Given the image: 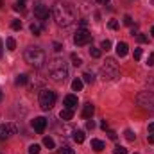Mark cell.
<instances>
[{"label":"cell","mask_w":154,"mask_h":154,"mask_svg":"<svg viewBox=\"0 0 154 154\" xmlns=\"http://www.w3.org/2000/svg\"><path fill=\"white\" fill-rule=\"evenodd\" d=\"M52 16L59 27H70L77 18L75 9L68 2H56L52 7Z\"/></svg>","instance_id":"1"},{"label":"cell","mask_w":154,"mask_h":154,"mask_svg":"<svg viewBox=\"0 0 154 154\" xmlns=\"http://www.w3.org/2000/svg\"><path fill=\"white\" fill-rule=\"evenodd\" d=\"M48 74L52 77V81L56 82H63L66 77H68V65L65 63V59L61 57H56L48 63Z\"/></svg>","instance_id":"2"},{"label":"cell","mask_w":154,"mask_h":154,"mask_svg":"<svg viewBox=\"0 0 154 154\" xmlns=\"http://www.w3.org/2000/svg\"><path fill=\"white\" fill-rule=\"evenodd\" d=\"M23 57H25V61H27L31 66H34V68H41V66L45 65V61H47V56H45V52H43L39 47H29V48H25Z\"/></svg>","instance_id":"3"},{"label":"cell","mask_w":154,"mask_h":154,"mask_svg":"<svg viewBox=\"0 0 154 154\" xmlns=\"http://www.w3.org/2000/svg\"><path fill=\"white\" fill-rule=\"evenodd\" d=\"M120 75V68L115 63V59H106V63L100 66V77L104 81H115Z\"/></svg>","instance_id":"4"},{"label":"cell","mask_w":154,"mask_h":154,"mask_svg":"<svg viewBox=\"0 0 154 154\" xmlns=\"http://www.w3.org/2000/svg\"><path fill=\"white\" fill-rule=\"evenodd\" d=\"M54 104H56V93L52 90H48V88L41 90L39 91V106H41V109L48 111V109L54 108Z\"/></svg>","instance_id":"5"},{"label":"cell","mask_w":154,"mask_h":154,"mask_svg":"<svg viewBox=\"0 0 154 154\" xmlns=\"http://www.w3.org/2000/svg\"><path fill=\"white\" fill-rule=\"evenodd\" d=\"M136 102H138V106H142L143 109H152L154 111V93H151V91L140 93L138 99H136Z\"/></svg>","instance_id":"6"},{"label":"cell","mask_w":154,"mask_h":154,"mask_svg":"<svg viewBox=\"0 0 154 154\" xmlns=\"http://www.w3.org/2000/svg\"><path fill=\"white\" fill-rule=\"evenodd\" d=\"M74 43H75L77 47H84V45L91 43V32H90V31H86L84 27L77 29L75 36H74Z\"/></svg>","instance_id":"7"},{"label":"cell","mask_w":154,"mask_h":154,"mask_svg":"<svg viewBox=\"0 0 154 154\" xmlns=\"http://www.w3.org/2000/svg\"><path fill=\"white\" fill-rule=\"evenodd\" d=\"M16 133H18V125L16 124H2L0 125V140H9Z\"/></svg>","instance_id":"8"},{"label":"cell","mask_w":154,"mask_h":154,"mask_svg":"<svg viewBox=\"0 0 154 154\" xmlns=\"http://www.w3.org/2000/svg\"><path fill=\"white\" fill-rule=\"evenodd\" d=\"M48 14H50V11H48V7L45 4H41V2H36L34 4V16L38 18L39 22L48 20Z\"/></svg>","instance_id":"9"},{"label":"cell","mask_w":154,"mask_h":154,"mask_svg":"<svg viewBox=\"0 0 154 154\" xmlns=\"http://www.w3.org/2000/svg\"><path fill=\"white\" fill-rule=\"evenodd\" d=\"M45 127H47V118H43V116H38V118H34L32 120V129L36 131V133H43L45 131Z\"/></svg>","instance_id":"10"},{"label":"cell","mask_w":154,"mask_h":154,"mask_svg":"<svg viewBox=\"0 0 154 154\" xmlns=\"http://www.w3.org/2000/svg\"><path fill=\"white\" fill-rule=\"evenodd\" d=\"M93 113H95V106H93L91 102H86V104L82 106V113H81V115H82V118H86V120H90Z\"/></svg>","instance_id":"11"},{"label":"cell","mask_w":154,"mask_h":154,"mask_svg":"<svg viewBox=\"0 0 154 154\" xmlns=\"http://www.w3.org/2000/svg\"><path fill=\"white\" fill-rule=\"evenodd\" d=\"M63 104H65L68 109H75L77 108V97L75 95H66V97L63 99Z\"/></svg>","instance_id":"12"},{"label":"cell","mask_w":154,"mask_h":154,"mask_svg":"<svg viewBox=\"0 0 154 154\" xmlns=\"http://www.w3.org/2000/svg\"><path fill=\"white\" fill-rule=\"evenodd\" d=\"M127 52H129V47H127V43L120 41V43L116 45V54H118V57H124V56H127Z\"/></svg>","instance_id":"13"},{"label":"cell","mask_w":154,"mask_h":154,"mask_svg":"<svg viewBox=\"0 0 154 154\" xmlns=\"http://www.w3.org/2000/svg\"><path fill=\"white\" fill-rule=\"evenodd\" d=\"M104 147H106V145H104V142H102V140H97V138H93V140H91V149H93L95 152L104 151Z\"/></svg>","instance_id":"14"},{"label":"cell","mask_w":154,"mask_h":154,"mask_svg":"<svg viewBox=\"0 0 154 154\" xmlns=\"http://www.w3.org/2000/svg\"><path fill=\"white\" fill-rule=\"evenodd\" d=\"M72 116H74V109H68V108H65V109H61V113H59V118L61 120H72Z\"/></svg>","instance_id":"15"},{"label":"cell","mask_w":154,"mask_h":154,"mask_svg":"<svg viewBox=\"0 0 154 154\" xmlns=\"http://www.w3.org/2000/svg\"><path fill=\"white\" fill-rule=\"evenodd\" d=\"M82 86H84V82H82V79H81V77H77V79L72 81V90H74V91H81V90H82Z\"/></svg>","instance_id":"16"},{"label":"cell","mask_w":154,"mask_h":154,"mask_svg":"<svg viewBox=\"0 0 154 154\" xmlns=\"http://www.w3.org/2000/svg\"><path fill=\"white\" fill-rule=\"evenodd\" d=\"M84 138H86V136H84V131H81V129H75V131H74V140H75L77 143H82Z\"/></svg>","instance_id":"17"},{"label":"cell","mask_w":154,"mask_h":154,"mask_svg":"<svg viewBox=\"0 0 154 154\" xmlns=\"http://www.w3.org/2000/svg\"><path fill=\"white\" fill-rule=\"evenodd\" d=\"M27 81H29V77L25 75V74H20V75H16V79H14V82H16L18 86H23V84H27Z\"/></svg>","instance_id":"18"},{"label":"cell","mask_w":154,"mask_h":154,"mask_svg":"<svg viewBox=\"0 0 154 154\" xmlns=\"http://www.w3.org/2000/svg\"><path fill=\"white\" fill-rule=\"evenodd\" d=\"M41 31H43V27H41L39 23H36V22H34V23H31V32H32L34 36H39V34H41Z\"/></svg>","instance_id":"19"},{"label":"cell","mask_w":154,"mask_h":154,"mask_svg":"<svg viewBox=\"0 0 154 154\" xmlns=\"http://www.w3.org/2000/svg\"><path fill=\"white\" fill-rule=\"evenodd\" d=\"M5 47H7V50H14V48H16V41H14V38L5 39Z\"/></svg>","instance_id":"20"},{"label":"cell","mask_w":154,"mask_h":154,"mask_svg":"<svg viewBox=\"0 0 154 154\" xmlns=\"http://www.w3.org/2000/svg\"><path fill=\"white\" fill-rule=\"evenodd\" d=\"M90 56L97 59V57H100V56H102V50H100V48H95V47H91V48H90Z\"/></svg>","instance_id":"21"},{"label":"cell","mask_w":154,"mask_h":154,"mask_svg":"<svg viewBox=\"0 0 154 154\" xmlns=\"http://www.w3.org/2000/svg\"><path fill=\"white\" fill-rule=\"evenodd\" d=\"M59 154H75V151L70 149L68 145H61V147H59Z\"/></svg>","instance_id":"22"},{"label":"cell","mask_w":154,"mask_h":154,"mask_svg":"<svg viewBox=\"0 0 154 154\" xmlns=\"http://www.w3.org/2000/svg\"><path fill=\"white\" fill-rule=\"evenodd\" d=\"M124 134H125V140H127V142H134V140H136V134H134L131 129H127Z\"/></svg>","instance_id":"23"},{"label":"cell","mask_w":154,"mask_h":154,"mask_svg":"<svg viewBox=\"0 0 154 154\" xmlns=\"http://www.w3.org/2000/svg\"><path fill=\"white\" fill-rule=\"evenodd\" d=\"M43 145L48 147V149H54V140H52L50 136H45V138H43Z\"/></svg>","instance_id":"24"},{"label":"cell","mask_w":154,"mask_h":154,"mask_svg":"<svg viewBox=\"0 0 154 154\" xmlns=\"http://www.w3.org/2000/svg\"><path fill=\"white\" fill-rule=\"evenodd\" d=\"M95 81V77H93V74H90V72H86L84 75H82V82H88V84H91Z\"/></svg>","instance_id":"25"},{"label":"cell","mask_w":154,"mask_h":154,"mask_svg":"<svg viewBox=\"0 0 154 154\" xmlns=\"http://www.w3.org/2000/svg\"><path fill=\"white\" fill-rule=\"evenodd\" d=\"M70 59H72L74 66H81V65H82V59H81V57H79L77 54H72V56H70Z\"/></svg>","instance_id":"26"},{"label":"cell","mask_w":154,"mask_h":154,"mask_svg":"<svg viewBox=\"0 0 154 154\" xmlns=\"http://www.w3.org/2000/svg\"><path fill=\"white\" fill-rule=\"evenodd\" d=\"M111 48V41L109 39H102V43H100V50H109Z\"/></svg>","instance_id":"27"},{"label":"cell","mask_w":154,"mask_h":154,"mask_svg":"<svg viewBox=\"0 0 154 154\" xmlns=\"http://www.w3.org/2000/svg\"><path fill=\"white\" fill-rule=\"evenodd\" d=\"M39 145H36V143H32L31 147H29V154H39Z\"/></svg>","instance_id":"28"},{"label":"cell","mask_w":154,"mask_h":154,"mask_svg":"<svg viewBox=\"0 0 154 154\" xmlns=\"http://www.w3.org/2000/svg\"><path fill=\"white\" fill-rule=\"evenodd\" d=\"M11 27H13L14 31H20V29H22V22H20V20H13V23H11Z\"/></svg>","instance_id":"29"},{"label":"cell","mask_w":154,"mask_h":154,"mask_svg":"<svg viewBox=\"0 0 154 154\" xmlns=\"http://www.w3.org/2000/svg\"><path fill=\"white\" fill-rule=\"evenodd\" d=\"M115 154H127V149H125V147L116 145V147H115Z\"/></svg>","instance_id":"30"},{"label":"cell","mask_w":154,"mask_h":154,"mask_svg":"<svg viewBox=\"0 0 154 154\" xmlns=\"http://www.w3.org/2000/svg\"><path fill=\"white\" fill-rule=\"evenodd\" d=\"M108 27L115 31V29H118V22H116V20H109V23H108Z\"/></svg>","instance_id":"31"},{"label":"cell","mask_w":154,"mask_h":154,"mask_svg":"<svg viewBox=\"0 0 154 154\" xmlns=\"http://www.w3.org/2000/svg\"><path fill=\"white\" fill-rule=\"evenodd\" d=\"M124 23H125V25H129V27H131V25H133V18H131V16H129V14H125V16H124Z\"/></svg>","instance_id":"32"},{"label":"cell","mask_w":154,"mask_h":154,"mask_svg":"<svg viewBox=\"0 0 154 154\" xmlns=\"http://www.w3.org/2000/svg\"><path fill=\"white\" fill-rule=\"evenodd\" d=\"M133 57L138 61V59L142 57V48H134V54H133Z\"/></svg>","instance_id":"33"},{"label":"cell","mask_w":154,"mask_h":154,"mask_svg":"<svg viewBox=\"0 0 154 154\" xmlns=\"http://www.w3.org/2000/svg\"><path fill=\"white\" fill-rule=\"evenodd\" d=\"M136 39H138L140 43H147V41H149V39H147V36H145V34H136Z\"/></svg>","instance_id":"34"},{"label":"cell","mask_w":154,"mask_h":154,"mask_svg":"<svg viewBox=\"0 0 154 154\" xmlns=\"http://www.w3.org/2000/svg\"><path fill=\"white\" fill-rule=\"evenodd\" d=\"M54 50H56V52H61V50H63V45L56 41V43H54Z\"/></svg>","instance_id":"35"},{"label":"cell","mask_w":154,"mask_h":154,"mask_svg":"<svg viewBox=\"0 0 154 154\" xmlns=\"http://www.w3.org/2000/svg\"><path fill=\"white\" fill-rule=\"evenodd\" d=\"M147 65H149V66H152V65H154V52L147 57Z\"/></svg>","instance_id":"36"},{"label":"cell","mask_w":154,"mask_h":154,"mask_svg":"<svg viewBox=\"0 0 154 154\" xmlns=\"http://www.w3.org/2000/svg\"><path fill=\"white\" fill-rule=\"evenodd\" d=\"M108 136H109L111 140H116V136H118V134H116L115 131H109V129H108Z\"/></svg>","instance_id":"37"},{"label":"cell","mask_w":154,"mask_h":154,"mask_svg":"<svg viewBox=\"0 0 154 154\" xmlns=\"http://www.w3.org/2000/svg\"><path fill=\"white\" fill-rule=\"evenodd\" d=\"M14 11H23V2H18V4L14 5Z\"/></svg>","instance_id":"38"},{"label":"cell","mask_w":154,"mask_h":154,"mask_svg":"<svg viewBox=\"0 0 154 154\" xmlns=\"http://www.w3.org/2000/svg\"><path fill=\"white\" fill-rule=\"evenodd\" d=\"M93 127H95V122L93 120H88L86 122V129H93Z\"/></svg>","instance_id":"39"},{"label":"cell","mask_w":154,"mask_h":154,"mask_svg":"<svg viewBox=\"0 0 154 154\" xmlns=\"http://www.w3.org/2000/svg\"><path fill=\"white\" fill-rule=\"evenodd\" d=\"M149 134H154V122L149 124Z\"/></svg>","instance_id":"40"},{"label":"cell","mask_w":154,"mask_h":154,"mask_svg":"<svg viewBox=\"0 0 154 154\" xmlns=\"http://www.w3.org/2000/svg\"><path fill=\"white\" fill-rule=\"evenodd\" d=\"M100 127H102L104 131H108V122H106V120H102V124H100Z\"/></svg>","instance_id":"41"},{"label":"cell","mask_w":154,"mask_h":154,"mask_svg":"<svg viewBox=\"0 0 154 154\" xmlns=\"http://www.w3.org/2000/svg\"><path fill=\"white\" fill-rule=\"evenodd\" d=\"M147 142H149V143H154V134H149V136H147Z\"/></svg>","instance_id":"42"},{"label":"cell","mask_w":154,"mask_h":154,"mask_svg":"<svg viewBox=\"0 0 154 154\" xmlns=\"http://www.w3.org/2000/svg\"><path fill=\"white\" fill-rule=\"evenodd\" d=\"M97 2H100V4H108L109 0H97Z\"/></svg>","instance_id":"43"},{"label":"cell","mask_w":154,"mask_h":154,"mask_svg":"<svg viewBox=\"0 0 154 154\" xmlns=\"http://www.w3.org/2000/svg\"><path fill=\"white\" fill-rule=\"evenodd\" d=\"M2 47H4V45H2V41H0V56H2Z\"/></svg>","instance_id":"44"},{"label":"cell","mask_w":154,"mask_h":154,"mask_svg":"<svg viewBox=\"0 0 154 154\" xmlns=\"http://www.w3.org/2000/svg\"><path fill=\"white\" fill-rule=\"evenodd\" d=\"M151 34H152V38H154V25H152V29H151Z\"/></svg>","instance_id":"45"},{"label":"cell","mask_w":154,"mask_h":154,"mask_svg":"<svg viewBox=\"0 0 154 154\" xmlns=\"http://www.w3.org/2000/svg\"><path fill=\"white\" fill-rule=\"evenodd\" d=\"M0 100H2V90H0Z\"/></svg>","instance_id":"46"},{"label":"cell","mask_w":154,"mask_h":154,"mask_svg":"<svg viewBox=\"0 0 154 154\" xmlns=\"http://www.w3.org/2000/svg\"><path fill=\"white\" fill-rule=\"evenodd\" d=\"M18 2H25V0H18Z\"/></svg>","instance_id":"47"}]
</instances>
